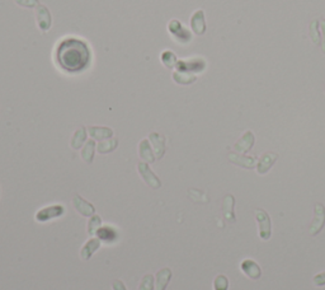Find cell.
Returning <instances> with one entry per match:
<instances>
[{
    "label": "cell",
    "mask_w": 325,
    "mask_h": 290,
    "mask_svg": "<svg viewBox=\"0 0 325 290\" xmlns=\"http://www.w3.org/2000/svg\"><path fill=\"white\" fill-rule=\"evenodd\" d=\"M56 61L60 68L69 72H79L88 68L90 51L84 41L79 38H65L56 49Z\"/></svg>",
    "instance_id": "obj_1"
},
{
    "label": "cell",
    "mask_w": 325,
    "mask_h": 290,
    "mask_svg": "<svg viewBox=\"0 0 325 290\" xmlns=\"http://www.w3.org/2000/svg\"><path fill=\"white\" fill-rule=\"evenodd\" d=\"M65 208L61 204L50 205L46 208H42L36 213V220L38 223H46V221H51L53 219L63 217L65 214Z\"/></svg>",
    "instance_id": "obj_2"
},
{
    "label": "cell",
    "mask_w": 325,
    "mask_h": 290,
    "mask_svg": "<svg viewBox=\"0 0 325 290\" xmlns=\"http://www.w3.org/2000/svg\"><path fill=\"white\" fill-rule=\"evenodd\" d=\"M256 219L259 225V237L262 241H268L272 236V223L267 211L263 209H256Z\"/></svg>",
    "instance_id": "obj_3"
},
{
    "label": "cell",
    "mask_w": 325,
    "mask_h": 290,
    "mask_svg": "<svg viewBox=\"0 0 325 290\" xmlns=\"http://www.w3.org/2000/svg\"><path fill=\"white\" fill-rule=\"evenodd\" d=\"M138 173L141 176V178L144 180V182L148 186H150L151 188L154 190H158L161 187V181L158 176L155 175L154 172L151 171V168L149 167V163L146 162H140L137 164Z\"/></svg>",
    "instance_id": "obj_4"
},
{
    "label": "cell",
    "mask_w": 325,
    "mask_h": 290,
    "mask_svg": "<svg viewBox=\"0 0 325 290\" xmlns=\"http://www.w3.org/2000/svg\"><path fill=\"white\" fill-rule=\"evenodd\" d=\"M168 28H169V32H171V35L173 36V38H174L177 42L182 43V45L189 43L190 40H192V35H190V32L187 30V28H184V27L182 26V23L179 20L177 19L171 20V23H169V27H168Z\"/></svg>",
    "instance_id": "obj_5"
},
{
    "label": "cell",
    "mask_w": 325,
    "mask_h": 290,
    "mask_svg": "<svg viewBox=\"0 0 325 290\" xmlns=\"http://www.w3.org/2000/svg\"><path fill=\"white\" fill-rule=\"evenodd\" d=\"M325 225V206L320 202L314 206V220L310 224V234L318 236Z\"/></svg>",
    "instance_id": "obj_6"
},
{
    "label": "cell",
    "mask_w": 325,
    "mask_h": 290,
    "mask_svg": "<svg viewBox=\"0 0 325 290\" xmlns=\"http://www.w3.org/2000/svg\"><path fill=\"white\" fill-rule=\"evenodd\" d=\"M36 20L37 24L40 27V30L42 32H47V31L51 28V24H52V17L50 13L49 8L46 5H37L36 7Z\"/></svg>",
    "instance_id": "obj_7"
},
{
    "label": "cell",
    "mask_w": 325,
    "mask_h": 290,
    "mask_svg": "<svg viewBox=\"0 0 325 290\" xmlns=\"http://www.w3.org/2000/svg\"><path fill=\"white\" fill-rule=\"evenodd\" d=\"M72 206L75 208V210L78 211L82 217L90 218L95 214V208L93 206V204H90L89 201L84 200L80 195H75V196L72 198Z\"/></svg>",
    "instance_id": "obj_8"
},
{
    "label": "cell",
    "mask_w": 325,
    "mask_h": 290,
    "mask_svg": "<svg viewBox=\"0 0 325 290\" xmlns=\"http://www.w3.org/2000/svg\"><path fill=\"white\" fill-rule=\"evenodd\" d=\"M149 142L151 143L153 148H154L155 157L158 159H161L164 157L167 146H165V138L158 132H151L149 135Z\"/></svg>",
    "instance_id": "obj_9"
},
{
    "label": "cell",
    "mask_w": 325,
    "mask_h": 290,
    "mask_svg": "<svg viewBox=\"0 0 325 290\" xmlns=\"http://www.w3.org/2000/svg\"><path fill=\"white\" fill-rule=\"evenodd\" d=\"M240 269L252 280H258L262 276L260 266L257 262H254L253 260H244L241 265H240Z\"/></svg>",
    "instance_id": "obj_10"
},
{
    "label": "cell",
    "mask_w": 325,
    "mask_h": 290,
    "mask_svg": "<svg viewBox=\"0 0 325 290\" xmlns=\"http://www.w3.org/2000/svg\"><path fill=\"white\" fill-rule=\"evenodd\" d=\"M99 248H101V241H99V238L92 237L86 244H84V246H83L82 250H80V258H82L83 261H89Z\"/></svg>",
    "instance_id": "obj_11"
},
{
    "label": "cell",
    "mask_w": 325,
    "mask_h": 290,
    "mask_svg": "<svg viewBox=\"0 0 325 290\" xmlns=\"http://www.w3.org/2000/svg\"><path fill=\"white\" fill-rule=\"evenodd\" d=\"M256 142V138H254V134L252 131H246L241 138H240L239 142L234 145V149L235 152L241 153V154H245L252 149V146L254 145Z\"/></svg>",
    "instance_id": "obj_12"
},
{
    "label": "cell",
    "mask_w": 325,
    "mask_h": 290,
    "mask_svg": "<svg viewBox=\"0 0 325 290\" xmlns=\"http://www.w3.org/2000/svg\"><path fill=\"white\" fill-rule=\"evenodd\" d=\"M278 155L276 153H266V154L262 155V158L259 159L258 164H257V171L259 175H266L267 172L272 168V165L274 164V162L277 161Z\"/></svg>",
    "instance_id": "obj_13"
},
{
    "label": "cell",
    "mask_w": 325,
    "mask_h": 290,
    "mask_svg": "<svg viewBox=\"0 0 325 290\" xmlns=\"http://www.w3.org/2000/svg\"><path fill=\"white\" fill-rule=\"evenodd\" d=\"M205 61L202 59H194L188 60V61H178L177 68L178 72H202L205 69Z\"/></svg>",
    "instance_id": "obj_14"
},
{
    "label": "cell",
    "mask_w": 325,
    "mask_h": 290,
    "mask_svg": "<svg viewBox=\"0 0 325 290\" xmlns=\"http://www.w3.org/2000/svg\"><path fill=\"white\" fill-rule=\"evenodd\" d=\"M88 132L93 138V140H99V142L105 140V139H111L113 136V130L107 126H89Z\"/></svg>",
    "instance_id": "obj_15"
},
{
    "label": "cell",
    "mask_w": 325,
    "mask_h": 290,
    "mask_svg": "<svg viewBox=\"0 0 325 290\" xmlns=\"http://www.w3.org/2000/svg\"><path fill=\"white\" fill-rule=\"evenodd\" d=\"M190 27L196 35H204L206 32V22H205L204 10H197L190 18Z\"/></svg>",
    "instance_id": "obj_16"
},
{
    "label": "cell",
    "mask_w": 325,
    "mask_h": 290,
    "mask_svg": "<svg viewBox=\"0 0 325 290\" xmlns=\"http://www.w3.org/2000/svg\"><path fill=\"white\" fill-rule=\"evenodd\" d=\"M138 155L146 163H154L156 157L154 154V150L151 148L150 142L148 139H142L140 144H138Z\"/></svg>",
    "instance_id": "obj_17"
},
{
    "label": "cell",
    "mask_w": 325,
    "mask_h": 290,
    "mask_svg": "<svg viewBox=\"0 0 325 290\" xmlns=\"http://www.w3.org/2000/svg\"><path fill=\"white\" fill-rule=\"evenodd\" d=\"M234 206H235V198L233 195H226L223 199L222 204V213L223 217L229 223H235L237 221V217L234 213Z\"/></svg>",
    "instance_id": "obj_18"
},
{
    "label": "cell",
    "mask_w": 325,
    "mask_h": 290,
    "mask_svg": "<svg viewBox=\"0 0 325 290\" xmlns=\"http://www.w3.org/2000/svg\"><path fill=\"white\" fill-rule=\"evenodd\" d=\"M227 157H229V161H230L231 163L240 165V167H243V168L252 169L257 165V159L254 158V157H244V155L234 154V153H230Z\"/></svg>",
    "instance_id": "obj_19"
},
{
    "label": "cell",
    "mask_w": 325,
    "mask_h": 290,
    "mask_svg": "<svg viewBox=\"0 0 325 290\" xmlns=\"http://www.w3.org/2000/svg\"><path fill=\"white\" fill-rule=\"evenodd\" d=\"M171 270L169 267H164V269H161L156 272V276H155V287H156V290H165L168 287V284L171 283Z\"/></svg>",
    "instance_id": "obj_20"
},
{
    "label": "cell",
    "mask_w": 325,
    "mask_h": 290,
    "mask_svg": "<svg viewBox=\"0 0 325 290\" xmlns=\"http://www.w3.org/2000/svg\"><path fill=\"white\" fill-rule=\"evenodd\" d=\"M97 238H99L101 242H105V243H115L119 238V233L115 228L112 227H101L95 233Z\"/></svg>",
    "instance_id": "obj_21"
},
{
    "label": "cell",
    "mask_w": 325,
    "mask_h": 290,
    "mask_svg": "<svg viewBox=\"0 0 325 290\" xmlns=\"http://www.w3.org/2000/svg\"><path fill=\"white\" fill-rule=\"evenodd\" d=\"M86 129L82 126V127H79V129L72 134L70 145H71V148L74 149V150H78V149L83 148V145L86 144Z\"/></svg>",
    "instance_id": "obj_22"
},
{
    "label": "cell",
    "mask_w": 325,
    "mask_h": 290,
    "mask_svg": "<svg viewBox=\"0 0 325 290\" xmlns=\"http://www.w3.org/2000/svg\"><path fill=\"white\" fill-rule=\"evenodd\" d=\"M95 149H97V144H95V140H86V143L83 145L82 149V158L83 161L90 164L94 159L95 154Z\"/></svg>",
    "instance_id": "obj_23"
},
{
    "label": "cell",
    "mask_w": 325,
    "mask_h": 290,
    "mask_svg": "<svg viewBox=\"0 0 325 290\" xmlns=\"http://www.w3.org/2000/svg\"><path fill=\"white\" fill-rule=\"evenodd\" d=\"M117 146H119V140L117 139H105V140H102L97 145V152L99 154H108V153L113 152Z\"/></svg>",
    "instance_id": "obj_24"
},
{
    "label": "cell",
    "mask_w": 325,
    "mask_h": 290,
    "mask_svg": "<svg viewBox=\"0 0 325 290\" xmlns=\"http://www.w3.org/2000/svg\"><path fill=\"white\" fill-rule=\"evenodd\" d=\"M173 79L178 84H192V83L196 82V76L193 74L187 72H177L173 74Z\"/></svg>",
    "instance_id": "obj_25"
},
{
    "label": "cell",
    "mask_w": 325,
    "mask_h": 290,
    "mask_svg": "<svg viewBox=\"0 0 325 290\" xmlns=\"http://www.w3.org/2000/svg\"><path fill=\"white\" fill-rule=\"evenodd\" d=\"M101 227H102V218H101V215L94 214L93 217H90V219H89L88 227H86V233L92 237V236H94V234L97 233V231H98Z\"/></svg>",
    "instance_id": "obj_26"
},
{
    "label": "cell",
    "mask_w": 325,
    "mask_h": 290,
    "mask_svg": "<svg viewBox=\"0 0 325 290\" xmlns=\"http://www.w3.org/2000/svg\"><path fill=\"white\" fill-rule=\"evenodd\" d=\"M161 63L164 64L167 68H169V69H173L174 66H177L178 60L171 51H164V53L161 54Z\"/></svg>",
    "instance_id": "obj_27"
},
{
    "label": "cell",
    "mask_w": 325,
    "mask_h": 290,
    "mask_svg": "<svg viewBox=\"0 0 325 290\" xmlns=\"http://www.w3.org/2000/svg\"><path fill=\"white\" fill-rule=\"evenodd\" d=\"M154 287H155L154 276L151 274H148L142 277L141 283L138 285V290H154Z\"/></svg>",
    "instance_id": "obj_28"
},
{
    "label": "cell",
    "mask_w": 325,
    "mask_h": 290,
    "mask_svg": "<svg viewBox=\"0 0 325 290\" xmlns=\"http://www.w3.org/2000/svg\"><path fill=\"white\" fill-rule=\"evenodd\" d=\"M229 289V279L225 275H217L214 280V290Z\"/></svg>",
    "instance_id": "obj_29"
},
{
    "label": "cell",
    "mask_w": 325,
    "mask_h": 290,
    "mask_svg": "<svg viewBox=\"0 0 325 290\" xmlns=\"http://www.w3.org/2000/svg\"><path fill=\"white\" fill-rule=\"evenodd\" d=\"M16 4H18L19 7L23 8H36L37 5H40L38 0H14Z\"/></svg>",
    "instance_id": "obj_30"
},
{
    "label": "cell",
    "mask_w": 325,
    "mask_h": 290,
    "mask_svg": "<svg viewBox=\"0 0 325 290\" xmlns=\"http://www.w3.org/2000/svg\"><path fill=\"white\" fill-rule=\"evenodd\" d=\"M316 26H318V20H314L311 23V30H310V35H311V38L312 41L315 43L319 42V40H320V37H319V33H318V30H316Z\"/></svg>",
    "instance_id": "obj_31"
},
{
    "label": "cell",
    "mask_w": 325,
    "mask_h": 290,
    "mask_svg": "<svg viewBox=\"0 0 325 290\" xmlns=\"http://www.w3.org/2000/svg\"><path fill=\"white\" fill-rule=\"evenodd\" d=\"M314 284H315V287H324L325 285V272H322V274H318L314 276L312 279Z\"/></svg>",
    "instance_id": "obj_32"
},
{
    "label": "cell",
    "mask_w": 325,
    "mask_h": 290,
    "mask_svg": "<svg viewBox=\"0 0 325 290\" xmlns=\"http://www.w3.org/2000/svg\"><path fill=\"white\" fill-rule=\"evenodd\" d=\"M112 289L113 290H127V288H126V285L123 284V281L122 280H113V283H112Z\"/></svg>",
    "instance_id": "obj_33"
},
{
    "label": "cell",
    "mask_w": 325,
    "mask_h": 290,
    "mask_svg": "<svg viewBox=\"0 0 325 290\" xmlns=\"http://www.w3.org/2000/svg\"><path fill=\"white\" fill-rule=\"evenodd\" d=\"M322 31H323V51L325 53V20L322 22Z\"/></svg>",
    "instance_id": "obj_34"
}]
</instances>
